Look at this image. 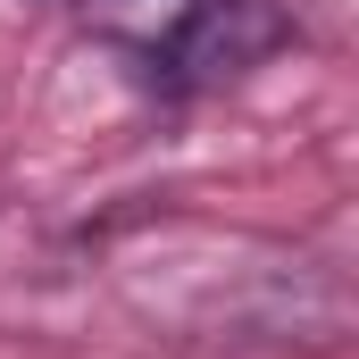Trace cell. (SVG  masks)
I'll list each match as a JSON object with an SVG mask.
<instances>
[{
  "instance_id": "7a4b0ae2",
  "label": "cell",
  "mask_w": 359,
  "mask_h": 359,
  "mask_svg": "<svg viewBox=\"0 0 359 359\" xmlns=\"http://www.w3.org/2000/svg\"><path fill=\"white\" fill-rule=\"evenodd\" d=\"M76 8H109V0H76Z\"/></svg>"
},
{
  "instance_id": "6da1fadb",
  "label": "cell",
  "mask_w": 359,
  "mask_h": 359,
  "mask_svg": "<svg viewBox=\"0 0 359 359\" xmlns=\"http://www.w3.org/2000/svg\"><path fill=\"white\" fill-rule=\"evenodd\" d=\"M292 42V8L284 0H168L159 25L134 34L142 84L151 92H217L243 84L251 67H268Z\"/></svg>"
}]
</instances>
